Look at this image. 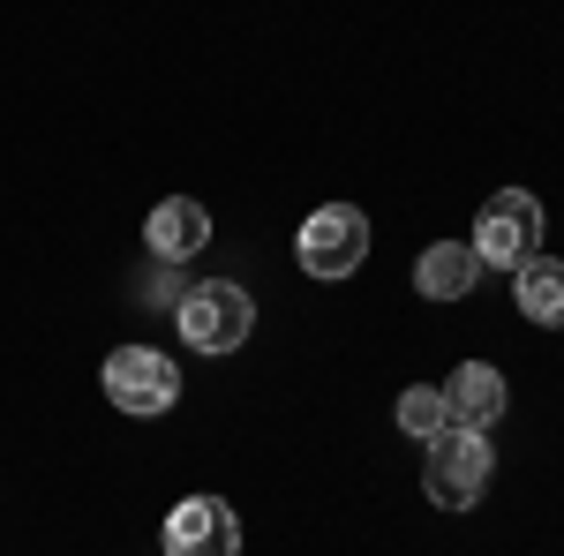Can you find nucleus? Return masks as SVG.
<instances>
[{
  "label": "nucleus",
  "mask_w": 564,
  "mask_h": 556,
  "mask_svg": "<svg viewBox=\"0 0 564 556\" xmlns=\"http://www.w3.org/2000/svg\"><path fill=\"white\" fill-rule=\"evenodd\" d=\"M489 473H497V451H489L481 428H444V436L422 444V489H430L436 512H467V504H481Z\"/></svg>",
  "instance_id": "f257e3e1"
},
{
  "label": "nucleus",
  "mask_w": 564,
  "mask_h": 556,
  "mask_svg": "<svg viewBox=\"0 0 564 556\" xmlns=\"http://www.w3.org/2000/svg\"><path fill=\"white\" fill-rule=\"evenodd\" d=\"M542 204L527 196V188H497L489 204H481V218H475V249L481 257V271H520L527 257H542Z\"/></svg>",
  "instance_id": "f03ea898"
},
{
  "label": "nucleus",
  "mask_w": 564,
  "mask_h": 556,
  "mask_svg": "<svg viewBox=\"0 0 564 556\" xmlns=\"http://www.w3.org/2000/svg\"><path fill=\"white\" fill-rule=\"evenodd\" d=\"M294 257H302L308 279L339 286V279H354L361 257H369V218L354 211V204H324V211H308L302 233H294Z\"/></svg>",
  "instance_id": "7ed1b4c3"
},
{
  "label": "nucleus",
  "mask_w": 564,
  "mask_h": 556,
  "mask_svg": "<svg viewBox=\"0 0 564 556\" xmlns=\"http://www.w3.org/2000/svg\"><path fill=\"white\" fill-rule=\"evenodd\" d=\"M174 324L196 353H234V346L257 331V301L241 294V286H226V279H204L196 294L174 301Z\"/></svg>",
  "instance_id": "20e7f679"
},
{
  "label": "nucleus",
  "mask_w": 564,
  "mask_h": 556,
  "mask_svg": "<svg viewBox=\"0 0 564 556\" xmlns=\"http://www.w3.org/2000/svg\"><path fill=\"white\" fill-rule=\"evenodd\" d=\"M98 384H106V399H113L121 414L151 422V414H166V406L181 399V369L159 353V346H121V353H106Z\"/></svg>",
  "instance_id": "39448f33"
},
{
  "label": "nucleus",
  "mask_w": 564,
  "mask_h": 556,
  "mask_svg": "<svg viewBox=\"0 0 564 556\" xmlns=\"http://www.w3.org/2000/svg\"><path fill=\"white\" fill-rule=\"evenodd\" d=\"M166 556H241V519L226 497H181L166 512Z\"/></svg>",
  "instance_id": "423d86ee"
},
{
  "label": "nucleus",
  "mask_w": 564,
  "mask_h": 556,
  "mask_svg": "<svg viewBox=\"0 0 564 556\" xmlns=\"http://www.w3.org/2000/svg\"><path fill=\"white\" fill-rule=\"evenodd\" d=\"M436 391H444V422L452 428H481V436L505 422V406H512V399H505V377H497L489 361H459L452 384H436Z\"/></svg>",
  "instance_id": "0eeeda50"
},
{
  "label": "nucleus",
  "mask_w": 564,
  "mask_h": 556,
  "mask_svg": "<svg viewBox=\"0 0 564 556\" xmlns=\"http://www.w3.org/2000/svg\"><path fill=\"white\" fill-rule=\"evenodd\" d=\"M143 241H151V257H159V263H188L204 241H212V211H204L196 196H166L159 211L143 218Z\"/></svg>",
  "instance_id": "6e6552de"
},
{
  "label": "nucleus",
  "mask_w": 564,
  "mask_h": 556,
  "mask_svg": "<svg viewBox=\"0 0 564 556\" xmlns=\"http://www.w3.org/2000/svg\"><path fill=\"white\" fill-rule=\"evenodd\" d=\"M481 279V257L467 241H430L422 257H414V294L422 301H467Z\"/></svg>",
  "instance_id": "1a4fd4ad"
},
{
  "label": "nucleus",
  "mask_w": 564,
  "mask_h": 556,
  "mask_svg": "<svg viewBox=\"0 0 564 556\" xmlns=\"http://www.w3.org/2000/svg\"><path fill=\"white\" fill-rule=\"evenodd\" d=\"M512 301H520L527 324H564V263L557 257H527L520 279H512Z\"/></svg>",
  "instance_id": "9d476101"
},
{
  "label": "nucleus",
  "mask_w": 564,
  "mask_h": 556,
  "mask_svg": "<svg viewBox=\"0 0 564 556\" xmlns=\"http://www.w3.org/2000/svg\"><path fill=\"white\" fill-rule=\"evenodd\" d=\"M399 428L414 436V444H430V436H444V391H430V384H414V391H399Z\"/></svg>",
  "instance_id": "9b49d317"
}]
</instances>
